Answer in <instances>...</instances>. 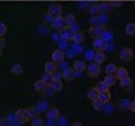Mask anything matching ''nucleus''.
Masks as SVG:
<instances>
[{
    "instance_id": "412c9836",
    "label": "nucleus",
    "mask_w": 135,
    "mask_h": 126,
    "mask_svg": "<svg viewBox=\"0 0 135 126\" xmlns=\"http://www.w3.org/2000/svg\"><path fill=\"white\" fill-rule=\"evenodd\" d=\"M51 90H54V91H61L62 90V81L61 80H54L52 83H51V86H49Z\"/></svg>"
},
{
    "instance_id": "72a5a7b5",
    "label": "nucleus",
    "mask_w": 135,
    "mask_h": 126,
    "mask_svg": "<svg viewBox=\"0 0 135 126\" xmlns=\"http://www.w3.org/2000/svg\"><path fill=\"white\" fill-rule=\"evenodd\" d=\"M52 77H54V80H62L63 78V74L61 73V71H55V73H52Z\"/></svg>"
},
{
    "instance_id": "e433bc0d",
    "label": "nucleus",
    "mask_w": 135,
    "mask_h": 126,
    "mask_svg": "<svg viewBox=\"0 0 135 126\" xmlns=\"http://www.w3.org/2000/svg\"><path fill=\"white\" fill-rule=\"evenodd\" d=\"M6 46V41H4V36H2V41H0V49H4Z\"/></svg>"
},
{
    "instance_id": "9b49d317",
    "label": "nucleus",
    "mask_w": 135,
    "mask_h": 126,
    "mask_svg": "<svg viewBox=\"0 0 135 126\" xmlns=\"http://www.w3.org/2000/svg\"><path fill=\"white\" fill-rule=\"evenodd\" d=\"M73 69H75V71L76 73H83L84 70L87 69V66H86V63H84L83 60H76L75 63H73Z\"/></svg>"
},
{
    "instance_id": "39448f33",
    "label": "nucleus",
    "mask_w": 135,
    "mask_h": 126,
    "mask_svg": "<svg viewBox=\"0 0 135 126\" xmlns=\"http://www.w3.org/2000/svg\"><path fill=\"white\" fill-rule=\"evenodd\" d=\"M132 56H134V52L131 48H122L120 50V59L122 62H129L132 59Z\"/></svg>"
},
{
    "instance_id": "c85d7f7f",
    "label": "nucleus",
    "mask_w": 135,
    "mask_h": 126,
    "mask_svg": "<svg viewBox=\"0 0 135 126\" xmlns=\"http://www.w3.org/2000/svg\"><path fill=\"white\" fill-rule=\"evenodd\" d=\"M65 20H66V24H68V27H70V25H75L76 24V17L73 14H68L65 17Z\"/></svg>"
},
{
    "instance_id": "f3484780",
    "label": "nucleus",
    "mask_w": 135,
    "mask_h": 126,
    "mask_svg": "<svg viewBox=\"0 0 135 126\" xmlns=\"http://www.w3.org/2000/svg\"><path fill=\"white\" fill-rule=\"evenodd\" d=\"M117 80L118 78L114 74H107V76H105V78H104V81H105V84H107L108 87H113L114 84L117 83Z\"/></svg>"
},
{
    "instance_id": "c9c22d12",
    "label": "nucleus",
    "mask_w": 135,
    "mask_h": 126,
    "mask_svg": "<svg viewBox=\"0 0 135 126\" xmlns=\"http://www.w3.org/2000/svg\"><path fill=\"white\" fill-rule=\"evenodd\" d=\"M120 105H121L122 108H129V105H131V102H128V99H122Z\"/></svg>"
},
{
    "instance_id": "ddd939ff",
    "label": "nucleus",
    "mask_w": 135,
    "mask_h": 126,
    "mask_svg": "<svg viewBox=\"0 0 135 126\" xmlns=\"http://www.w3.org/2000/svg\"><path fill=\"white\" fill-rule=\"evenodd\" d=\"M56 65H58V63H55L54 60H51V62H46V63H45V71H46V73H51V74H52V73H55V71L58 70Z\"/></svg>"
},
{
    "instance_id": "4c0bfd02",
    "label": "nucleus",
    "mask_w": 135,
    "mask_h": 126,
    "mask_svg": "<svg viewBox=\"0 0 135 126\" xmlns=\"http://www.w3.org/2000/svg\"><path fill=\"white\" fill-rule=\"evenodd\" d=\"M111 7H120L121 6V3L120 2H111V4H110Z\"/></svg>"
},
{
    "instance_id": "c756f323",
    "label": "nucleus",
    "mask_w": 135,
    "mask_h": 126,
    "mask_svg": "<svg viewBox=\"0 0 135 126\" xmlns=\"http://www.w3.org/2000/svg\"><path fill=\"white\" fill-rule=\"evenodd\" d=\"M31 126H44V119L40 116L34 118V119H31Z\"/></svg>"
},
{
    "instance_id": "4468645a",
    "label": "nucleus",
    "mask_w": 135,
    "mask_h": 126,
    "mask_svg": "<svg viewBox=\"0 0 135 126\" xmlns=\"http://www.w3.org/2000/svg\"><path fill=\"white\" fill-rule=\"evenodd\" d=\"M89 32H90V35L94 36V38L103 36V28L101 27H91L90 29H89Z\"/></svg>"
},
{
    "instance_id": "dca6fc26",
    "label": "nucleus",
    "mask_w": 135,
    "mask_h": 126,
    "mask_svg": "<svg viewBox=\"0 0 135 126\" xmlns=\"http://www.w3.org/2000/svg\"><path fill=\"white\" fill-rule=\"evenodd\" d=\"M72 41H73L75 44H82V42L84 41V34L82 31L73 32V38H72Z\"/></svg>"
},
{
    "instance_id": "7ed1b4c3",
    "label": "nucleus",
    "mask_w": 135,
    "mask_h": 126,
    "mask_svg": "<svg viewBox=\"0 0 135 126\" xmlns=\"http://www.w3.org/2000/svg\"><path fill=\"white\" fill-rule=\"evenodd\" d=\"M48 14L51 17H61L62 15V6L61 4H58V3H52L51 6L48 7Z\"/></svg>"
},
{
    "instance_id": "393cba45",
    "label": "nucleus",
    "mask_w": 135,
    "mask_h": 126,
    "mask_svg": "<svg viewBox=\"0 0 135 126\" xmlns=\"http://www.w3.org/2000/svg\"><path fill=\"white\" fill-rule=\"evenodd\" d=\"M120 86L122 88H131V87H132V81H131L129 77H125V78L120 80Z\"/></svg>"
},
{
    "instance_id": "2f4dec72",
    "label": "nucleus",
    "mask_w": 135,
    "mask_h": 126,
    "mask_svg": "<svg viewBox=\"0 0 135 126\" xmlns=\"http://www.w3.org/2000/svg\"><path fill=\"white\" fill-rule=\"evenodd\" d=\"M103 105H104V104L101 102V101H100L99 98L93 101V108H94L96 111H101V108H103Z\"/></svg>"
},
{
    "instance_id": "f8f14e48",
    "label": "nucleus",
    "mask_w": 135,
    "mask_h": 126,
    "mask_svg": "<svg viewBox=\"0 0 135 126\" xmlns=\"http://www.w3.org/2000/svg\"><path fill=\"white\" fill-rule=\"evenodd\" d=\"M93 59H94L96 63L101 65V63L105 60V53H104V50H96V53H94V56H93Z\"/></svg>"
},
{
    "instance_id": "473e14b6",
    "label": "nucleus",
    "mask_w": 135,
    "mask_h": 126,
    "mask_svg": "<svg viewBox=\"0 0 135 126\" xmlns=\"http://www.w3.org/2000/svg\"><path fill=\"white\" fill-rule=\"evenodd\" d=\"M6 32H7V27H6V24L2 23L0 24V36H4L6 35Z\"/></svg>"
},
{
    "instance_id": "7c9ffc66",
    "label": "nucleus",
    "mask_w": 135,
    "mask_h": 126,
    "mask_svg": "<svg viewBox=\"0 0 135 126\" xmlns=\"http://www.w3.org/2000/svg\"><path fill=\"white\" fill-rule=\"evenodd\" d=\"M42 80H44L48 86H51V83L54 81V77H52V74H51V73H46V71H45L44 76H42Z\"/></svg>"
},
{
    "instance_id": "0eeeda50",
    "label": "nucleus",
    "mask_w": 135,
    "mask_h": 126,
    "mask_svg": "<svg viewBox=\"0 0 135 126\" xmlns=\"http://www.w3.org/2000/svg\"><path fill=\"white\" fill-rule=\"evenodd\" d=\"M51 57H52V60L55 63H62L65 60V52H63L62 49H56L51 53Z\"/></svg>"
},
{
    "instance_id": "cd10ccee",
    "label": "nucleus",
    "mask_w": 135,
    "mask_h": 126,
    "mask_svg": "<svg viewBox=\"0 0 135 126\" xmlns=\"http://www.w3.org/2000/svg\"><path fill=\"white\" fill-rule=\"evenodd\" d=\"M101 11L103 10H101V6H99V4H93L90 7V14L91 15H99Z\"/></svg>"
},
{
    "instance_id": "b1692460",
    "label": "nucleus",
    "mask_w": 135,
    "mask_h": 126,
    "mask_svg": "<svg viewBox=\"0 0 135 126\" xmlns=\"http://www.w3.org/2000/svg\"><path fill=\"white\" fill-rule=\"evenodd\" d=\"M61 38L63 41H70L72 38H73V32H72L70 29H68V31H66V29H63L62 34H61Z\"/></svg>"
},
{
    "instance_id": "aec40b11",
    "label": "nucleus",
    "mask_w": 135,
    "mask_h": 126,
    "mask_svg": "<svg viewBox=\"0 0 135 126\" xmlns=\"http://www.w3.org/2000/svg\"><path fill=\"white\" fill-rule=\"evenodd\" d=\"M125 34L129 36L135 35V23H128L125 25Z\"/></svg>"
},
{
    "instance_id": "2eb2a0df",
    "label": "nucleus",
    "mask_w": 135,
    "mask_h": 126,
    "mask_svg": "<svg viewBox=\"0 0 135 126\" xmlns=\"http://www.w3.org/2000/svg\"><path fill=\"white\" fill-rule=\"evenodd\" d=\"M115 77L118 80H122L125 77H128V70L125 69V67H118L117 69V73H115Z\"/></svg>"
},
{
    "instance_id": "20e7f679",
    "label": "nucleus",
    "mask_w": 135,
    "mask_h": 126,
    "mask_svg": "<svg viewBox=\"0 0 135 126\" xmlns=\"http://www.w3.org/2000/svg\"><path fill=\"white\" fill-rule=\"evenodd\" d=\"M86 73L89 77H97V76L100 74V65L99 63H90V65L87 66V69H86Z\"/></svg>"
},
{
    "instance_id": "1a4fd4ad",
    "label": "nucleus",
    "mask_w": 135,
    "mask_h": 126,
    "mask_svg": "<svg viewBox=\"0 0 135 126\" xmlns=\"http://www.w3.org/2000/svg\"><path fill=\"white\" fill-rule=\"evenodd\" d=\"M48 87H49V86H48V84H46V83H45L42 78L34 83V88H35V90H37L38 92H45V91H46V88H48Z\"/></svg>"
},
{
    "instance_id": "423d86ee",
    "label": "nucleus",
    "mask_w": 135,
    "mask_h": 126,
    "mask_svg": "<svg viewBox=\"0 0 135 126\" xmlns=\"http://www.w3.org/2000/svg\"><path fill=\"white\" fill-rule=\"evenodd\" d=\"M93 48L96 50H104L107 48V42L103 36H99V38H94V41H93Z\"/></svg>"
},
{
    "instance_id": "a878e982",
    "label": "nucleus",
    "mask_w": 135,
    "mask_h": 126,
    "mask_svg": "<svg viewBox=\"0 0 135 126\" xmlns=\"http://www.w3.org/2000/svg\"><path fill=\"white\" fill-rule=\"evenodd\" d=\"M117 69H118V67L114 65V63H110V65H107V67H105V73H107V74H114V76H115Z\"/></svg>"
},
{
    "instance_id": "9d476101",
    "label": "nucleus",
    "mask_w": 135,
    "mask_h": 126,
    "mask_svg": "<svg viewBox=\"0 0 135 126\" xmlns=\"http://www.w3.org/2000/svg\"><path fill=\"white\" fill-rule=\"evenodd\" d=\"M46 118L51 120H55V119H58L59 118V111H58V108L56 107H51L48 111H46Z\"/></svg>"
},
{
    "instance_id": "6ab92c4d",
    "label": "nucleus",
    "mask_w": 135,
    "mask_h": 126,
    "mask_svg": "<svg viewBox=\"0 0 135 126\" xmlns=\"http://www.w3.org/2000/svg\"><path fill=\"white\" fill-rule=\"evenodd\" d=\"M11 74H14V76L23 74V66H21L20 63H16V65H13V66H11Z\"/></svg>"
},
{
    "instance_id": "58836bf2",
    "label": "nucleus",
    "mask_w": 135,
    "mask_h": 126,
    "mask_svg": "<svg viewBox=\"0 0 135 126\" xmlns=\"http://www.w3.org/2000/svg\"><path fill=\"white\" fill-rule=\"evenodd\" d=\"M129 109L132 112H135V101H132V102H131V105H129Z\"/></svg>"
},
{
    "instance_id": "f704fd0d",
    "label": "nucleus",
    "mask_w": 135,
    "mask_h": 126,
    "mask_svg": "<svg viewBox=\"0 0 135 126\" xmlns=\"http://www.w3.org/2000/svg\"><path fill=\"white\" fill-rule=\"evenodd\" d=\"M0 126H11V123L7 120V118H2L0 119Z\"/></svg>"
},
{
    "instance_id": "f257e3e1",
    "label": "nucleus",
    "mask_w": 135,
    "mask_h": 126,
    "mask_svg": "<svg viewBox=\"0 0 135 126\" xmlns=\"http://www.w3.org/2000/svg\"><path fill=\"white\" fill-rule=\"evenodd\" d=\"M51 27H52L54 29H56V31H63V29H66L68 24H66V20L65 17H55V18H52V21H51Z\"/></svg>"
},
{
    "instance_id": "ea45409f",
    "label": "nucleus",
    "mask_w": 135,
    "mask_h": 126,
    "mask_svg": "<svg viewBox=\"0 0 135 126\" xmlns=\"http://www.w3.org/2000/svg\"><path fill=\"white\" fill-rule=\"evenodd\" d=\"M70 126H83V125L80 123V122H73V123H72Z\"/></svg>"
},
{
    "instance_id": "bb28decb",
    "label": "nucleus",
    "mask_w": 135,
    "mask_h": 126,
    "mask_svg": "<svg viewBox=\"0 0 135 126\" xmlns=\"http://www.w3.org/2000/svg\"><path fill=\"white\" fill-rule=\"evenodd\" d=\"M27 113H28L30 119H34V118L38 116V109L34 108V107H30V108H27Z\"/></svg>"
},
{
    "instance_id": "5701e85b",
    "label": "nucleus",
    "mask_w": 135,
    "mask_h": 126,
    "mask_svg": "<svg viewBox=\"0 0 135 126\" xmlns=\"http://www.w3.org/2000/svg\"><path fill=\"white\" fill-rule=\"evenodd\" d=\"M94 87H96V90L99 91V92H104V91H108V86H107V84H105V81H104V80H103V81H99V83H97Z\"/></svg>"
},
{
    "instance_id": "f03ea898",
    "label": "nucleus",
    "mask_w": 135,
    "mask_h": 126,
    "mask_svg": "<svg viewBox=\"0 0 135 126\" xmlns=\"http://www.w3.org/2000/svg\"><path fill=\"white\" fill-rule=\"evenodd\" d=\"M14 116H16V120L18 123H25L27 120H30L28 118V113H27V108H18L17 111L14 112Z\"/></svg>"
},
{
    "instance_id": "4be33fe9",
    "label": "nucleus",
    "mask_w": 135,
    "mask_h": 126,
    "mask_svg": "<svg viewBox=\"0 0 135 126\" xmlns=\"http://www.w3.org/2000/svg\"><path fill=\"white\" fill-rule=\"evenodd\" d=\"M87 98L90 99V101H94L99 98V91L96 90V87L94 88H90V90L87 91Z\"/></svg>"
},
{
    "instance_id": "a211bd4d",
    "label": "nucleus",
    "mask_w": 135,
    "mask_h": 126,
    "mask_svg": "<svg viewBox=\"0 0 135 126\" xmlns=\"http://www.w3.org/2000/svg\"><path fill=\"white\" fill-rule=\"evenodd\" d=\"M99 99L101 101L103 104H107L110 99H111V94L108 91H104V92H99Z\"/></svg>"
},
{
    "instance_id": "6e6552de",
    "label": "nucleus",
    "mask_w": 135,
    "mask_h": 126,
    "mask_svg": "<svg viewBox=\"0 0 135 126\" xmlns=\"http://www.w3.org/2000/svg\"><path fill=\"white\" fill-rule=\"evenodd\" d=\"M62 74H63V78L68 80V81H72V80H73V78L76 77V76H78V73L75 71L73 67H72V69H69V67H66V69L62 71Z\"/></svg>"
}]
</instances>
